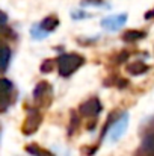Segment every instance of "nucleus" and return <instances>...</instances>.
I'll use <instances>...</instances> for the list:
<instances>
[{"instance_id": "f257e3e1", "label": "nucleus", "mask_w": 154, "mask_h": 156, "mask_svg": "<svg viewBox=\"0 0 154 156\" xmlns=\"http://www.w3.org/2000/svg\"><path fill=\"white\" fill-rule=\"evenodd\" d=\"M85 64L83 56L77 53H65L57 59V67H59V74L63 77L71 76L74 71H77L82 65Z\"/></svg>"}, {"instance_id": "f03ea898", "label": "nucleus", "mask_w": 154, "mask_h": 156, "mask_svg": "<svg viewBox=\"0 0 154 156\" xmlns=\"http://www.w3.org/2000/svg\"><path fill=\"white\" fill-rule=\"evenodd\" d=\"M128 127V114L127 112H122L116 120L110 121V129H109V141L115 143L118 141L127 130Z\"/></svg>"}, {"instance_id": "7ed1b4c3", "label": "nucleus", "mask_w": 154, "mask_h": 156, "mask_svg": "<svg viewBox=\"0 0 154 156\" xmlns=\"http://www.w3.org/2000/svg\"><path fill=\"white\" fill-rule=\"evenodd\" d=\"M41 123H43L41 114H39L36 109H29V111H27V115H26V118H24V121H23L21 130H23L24 135H33V133L39 129Z\"/></svg>"}, {"instance_id": "20e7f679", "label": "nucleus", "mask_w": 154, "mask_h": 156, "mask_svg": "<svg viewBox=\"0 0 154 156\" xmlns=\"http://www.w3.org/2000/svg\"><path fill=\"white\" fill-rule=\"evenodd\" d=\"M135 156H154V123L142 138Z\"/></svg>"}, {"instance_id": "39448f33", "label": "nucleus", "mask_w": 154, "mask_h": 156, "mask_svg": "<svg viewBox=\"0 0 154 156\" xmlns=\"http://www.w3.org/2000/svg\"><path fill=\"white\" fill-rule=\"evenodd\" d=\"M127 21V14H119V15H110L101 20V26L106 30L110 32H116L119 30Z\"/></svg>"}, {"instance_id": "423d86ee", "label": "nucleus", "mask_w": 154, "mask_h": 156, "mask_svg": "<svg viewBox=\"0 0 154 156\" xmlns=\"http://www.w3.org/2000/svg\"><path fill=\"white\" fill-rule=\"evenodd\" d=\"M101 102L97 97H92V99L86 100L85 103H82L79 111H80V115H83V117H97L101 112Z\"/></svg>"}, {"instance_id": "0eeeda50", "label": "nucleus", "mask_w": 154, "mask_h": 156, "mask_svg": "<svg viewBox=\"0 0 154 156\" xmlns=\"http://www.w3.org/2000/svg\"><path fill=\"white\" fill-rule=\"evenodd\" d=\"M33 99L36 103H50L51 99V85L47 82H39L33 90Z\"/></svg>"}, {"instance_id": "6e6552de", "label": "nucleus", "mask_w": 154, "mask_h": 156, "mask_svg": "<svg viewBox=\"0 0 154 156\" xmlns=\"http://www.w3.org/2000/svg\"><path fill=\"white\" fill-rule=\"evenodd\" d=\"M147 70H148V67H147L144 62H141V61H136V62H133V64H130V65L127 67V71H128L130 74H135V76L144 74Z\"/></svg>"}, {"instance_id": "1a4fd4ad", "label": "nucleus", "mask_w": 154, "mask_h": 156, "mask_svg": "<svg viewBox=\"0 0 154 156\" xmlns=\"http://www.w3.org/2000/svg\"><path fill=\"white\" fill-rule=\"evenodd\" d=\"M142 38H145V34L141 32V30H127V32H124V35H122V40L127 41V43L138 41V40H142Z\"/></svg>"}, {"instance_id": "9d476101", "label": "nucleus", "mask_w": 154, "mask_h": 156, "mask_svg": "<svg viewBox=\"0 0 154 156\" xmlns=\"http://www.w3.org/2000/svg\"><path fill=\"white\" fill-rule=\"evenodd\" d=\"M26 150L33 156H54L53 153H50L49 150H44L43 147H39V146H36V144H30V146H27Z\"/></svg>"}, {"instance_id": "9b49d317", "label": "nucleus", "mask_w": 154, "mask_h": 156, "mask_svg": "<svg viewBox=\"0 0 154 156\" xmlns=\"http://www.w3.org/2000/svg\"><path fill=\"white\" fill-rule=\"evenodd\" d=\"M3 58H2V70L5 71L6 68H8V64H9V58H11V50H9V47L8 46H5L3 47Z\"/></svg>"}, {"instance_id": "f8f14e48", "label": "nucleus", "mask_w": 154, "mask_h": 156, "mask_svg": "<svg viewBox=\"0 0 154 156\" xmlns=\"http://www.w3.org/2000/svg\"><path fill=\"white\" fill-rule=\"evenodd\" d=\"M83 6H106L101 0H83Z\"/></svg>"}, {"instance_id": "ddd939ff", "label": "nucleus", "mask_w": 154, "mask_h": 156, "mask_svg": "<svg viewBox=\"0 0 154 156\" xmlns=\"http://www.w3.org/2000/svg\"><path fill=\"white\" fill-rule=\"evenodd\" d=\"M51 68H53V61H44V64H43V67H41V70L43 71H50Z\"/></svg>"}, {"instance_id": "4468645a", "label": "nucleus", "mask_w": 154, "mask_h": 156, "mask_svg": "<svg viewBox=\"0 0 154 156\" xmlns=\"http://www.w3.org/2000/svg\"><path fill=\"white\" fill-rule=\"evenodd\" d=\"M71 17L76 18V20H79V18H88V17H91V15H88L86 12H85V14H83V12H74V14H71Z\"/></svg>"}]
</instances>
